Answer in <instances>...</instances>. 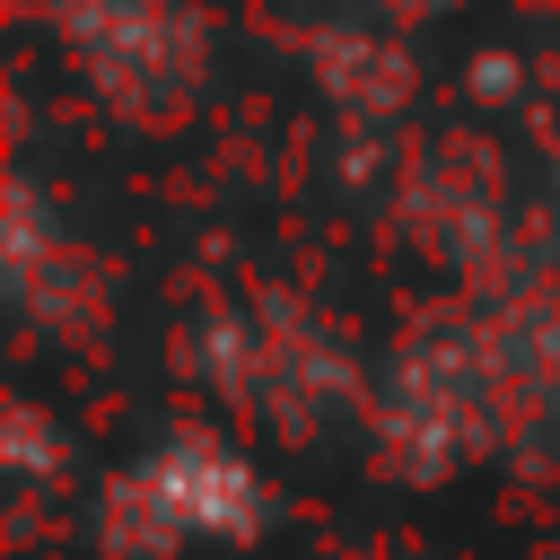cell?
Instances as JSON below:
<instances>
[{"instance_id": "7a4b0ae2", "label": "cell", "mask_w": 560, "mask_h": 560, "mask_svg": "<svg viewBox=\"0 0 560 560\" xmlns=\"http://www.w3.org/2000/svg\"><path fill=\"white\" fill-rule=\"evenodd\" d=\"M88 61L105 88H149V79H192V26L166 0H79L70 9Z\"/></svg>"}, {"instance_id": "6da1fadb", "label": "cell", "mask_w": 560, "mask_h": 560, "mask_svg": "<svg viewBox=\"0 0 560 560\" xmlns=\"http://www.w3.org/2000/svg\"><path fill=\"white\" fill-rule=\"evenodd\" d=\"M114 516H140V551L158 560L184 534H219V542L254 534L262 525V490H254V472L219 438H175L149 472H131L114 490Z\"/></svg>"}]
</instances>
